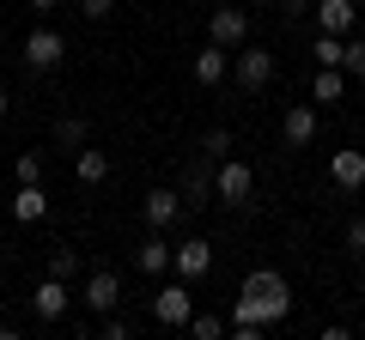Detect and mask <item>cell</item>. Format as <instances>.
<instances>
[{"label": "cell", "instance_id": "1", "mask_svg": "<svg viewBox=\"0 0 365 340\" xmlns=\"http://www.w3.org/2000/svg\"><path fill=\"white\" fill-rule=\"evenodd\" d=\"M292 316V286L274 267H256V274L237 286V304H232V334L237 340H262V328L287 322Z\"/></svg>", "mask_w": 365, "mask_h": 340}, {"label": "cell", "instance_id": "2", "mask_svg": "<svg viewBox=\"0 0 365 340\" xmlns=\"http://www.w3.org/2000/svg\"><path fill=\"white\" fill-rule=\"evenodd\" d=\"M250 195H256V170H250L244 158H225L220 176H213V201H225V207H250Z\"/></svg>", "mask_w": 365, "mask_h": 340}, {"label": "cell", "instance_id": "3", "mask_svg": "<svg viewBox=\"0 0 365 340\" xmlns=\"http://www.w3.org/2000/svg\"><path fill=\"white\" fill-rule=\"evenodd\" d=\"M189 316H195V292H189V280L158 286V298H153V322L158 328H189Z\"/></svg>", "mask_w": 365, "mask_h": 340}, {"label": "cell", "instance_id": "4", "mask_svg": "<svg viewBox=\"0 0 365 340\" xmlns=\"http://www.w3.org/2000/svg\"><path fill=\"white\" fill-rule=\"evenodd\" d=\"M232 79L244 85V92H262L274 79V55L256 49V43H244V49H232Z\"/></svg>", "mask_w": 365, "mask_h": 340}, {"label": "cell", "instance_id": "5", "mask_svg": "<svg viewBox=\"0 0 365 340\" xmlns=\"http://www.w3.org/2000/svg\"><path fill=\"white\" fill-rule=\"evenodd\" d=\"M182 188H146V201H140V219L153 225V231H170V225L182 219Z\"/></svg>", "mask_w": 365, "mask_h": 340}, {"label": "cell", "instance_id": "6", "mask_svg": "<svg viewBox=\"0 0 365 340\" xmlns=\"http://www.w3.org/2000/svg\"><path fill=\"white\" fill-rule=\"evenodd\" d=\"M207 37L225 43V49H244V43H250V13H244V6H213V13H207Z\"/></svg>", "mask_w": 365, "mask_h": 340}, {"label": "cell", "instance_id": "7", "mask_svg": "<svg viewBox=\"0 0 365 340\" xmlns=\"http://www.w3.org/2000/svg\"><path fill=\"white\" fill-rule=\"evenodd\" d=\"M61 55H67L61 31L37 25V31H31V37H25V67H37V73H49V67H61Z\"/></svg>", "mask_w": 365, "mask_h": 340}, {"label": "cell", "instance_id": "8", "mask_svg": "<svg viewBox=\"0 0 365 340\" xmlns=\"http://www.w3.org/2000/svg\"><path fill=\"white\" fill-rule=\"evenodd\" d=\"M79 304L86 310H98V316H110L122 304V280L110 274V267H98V274H86V292H79Z\"/></svg>", "mask_w": 365, "mask_h": 340}, {"label": "cell", "instance_id": "9", "mask_svg": "<svg viewBox=\"0 0 365 340\" xmlns=\"http://www.w3.org/2000/svg\"><path fill=\"white\" fill-rule=\"evenodd\" d=\"M67 304H73V292H67V280H55V274L31 292V316H37V322H61Z\"/></svg>", "mask_w": 365, "mask_h": 340}, {"label": "cell", "instance_id": "10", "mask_svg": "<svg viewBox=\"0 0 365 340\" xmlns=\"http://www.w3.org/2000/svg\"><path fill=\"white\" fill-rule=\"evenodd\" d=\"M134 267H140V274H170V267H177V243H165V231H153L146 237L140 249H134Z\"/></svg>", "mask_w": 365, "mask_h": 340}, {"label": "cell", "instance_id": "11", "mask_svg": "<svg viewBox=\"0 0 365 340\" xmlns=\"http://www.w3.org/2000/svg\"><path fill=\"white\" fill-rule=\"evenodd\" d=\"M329 183L347 188V195H359V188H365V152H353V146L335 152V158H329Z\"/></svg>", "mask_w": 365, "mask_h": 340}, {"label": "cell", "instance_id": "12", "mask_svg": "<svg viewBox=\"0 0 365 340\" xmlns=\"http://www.w3.org/2000/svg\"><path fill=\"white\" fill-rule=\"evenodd\" d=\"M195 79H201V85H225V79H232V49L207 37V49L195 55Z\"/></svg>", "mask_w": 365, "mask_h": 340}, {"label": "cell", "instance_id": "13", "mask_svg": "<svg viewBox=\"0 0 365 340\" xmlns=\"http://www.w3.org/2000/svg\"><path fill=\"white\" fill-rule=\"evenodd\" d=\"M177 274H182V280H207V274H213V249H207V237H189V243H177Z\"/></svg>", "mask_w": 365, "mask_h": 340}, {"label": "cell", "instance_id": "14", "mask_svg": "<svg viewBox=\"0 0 365 340\" xmlns=\"http://www.w3.org/2000/svg\"><path fill=\"white\" fill-rule=\"evenodd\" d=\"M280 140H287V146H311L317 140V110L311 104H292L287 116H280Z\"/></svg>", "mask_w": 365, "mask_h": 340}, {"label": "cell", "instance_id": "15", "mask_svg": "<svg viewBox=\"0 0 365 340\" xmlns=\"http://www.w3.org/2000/svg\"><path fill=\"white\" fill-rule=\"evenodd\" d=\"M353 0H317V31H329V37H353Z\"/></svg>", "mask_w": 365, "mask_h": 340}, {"label": "cell", "instance_id": "16", "mask_svg": "<svg viewBox=\"0 0 365 340\" xmlns=\"http://www.w3.org/2000/svg\"><path fill=\"white\" fill-rule=\"evenodd\" d=\"M43 213H49V195H43V183H19V188H13V219H19V225H37Z\"/></svg>", "mask_w": 365, "mask_h": 340}, {"label": "cell", "instance_id": "17", "mask_svg": "<svg viewBox=\"0 0 365 340\" xmlns=\"http://www.w3.org/2000/svg\"><path fill=\"white\" fill-rule=\"evenodd\" d=\"M341 97H347V67H317L311 104H341Z\"/></svg>", "mask_w": 365, "mask_h": 340}, {"label": "cell", "instance_id": "18", "mask_svg": "<svg viewBox=\"0 0 365 340\" xmlns=\"http://www.w3.org/2000/svg\"><path fill=\"white\" fill-rule=\"evenodd\" d=\"M73 170H79V183H110V152H91V146H79L73 152Z\"/></svg>", "mask_w": 365, "mask_h": 340}, {"label": "cell", "instance_id": "19", "mask_svg": "<svg viewBox=\"0 0 365 340\" xmlns=\"http://www.w3.org/2000/svg\"><path fill=\"white\" fill-rule=\"evenodd\" d=\"M207 195H213V183H207V158H201V164L182 170V207H207Z\"/></svg>", "mask_w": 365, "mask_h": 340}, {"label": "cell", "instance_id": "20", "mask_svg": "<svg viewBox=\"0 0 365 340\" xmlns=\"http://www.w3.org/2000/svg\"><path fill=\"white\" fill-rule=\"evenodd\" d=\"M311 55H317V67H347V37H329V31H317Z\"/></svg>", "mask_w": 365, "mask_h": 340}, {"label": "cell", "instance_id": "21", "mask_svg": "<svg viewBox=\"0 0 365 340\" xmlns=\"http://www.w3.org/2000/svg\"><path fill=\"white\" fill-rule=\"evenodd\" d=\"M55 146L79 152V146H86V116H61V122H55Z\"/></svg>", "mask_w": 365, "mask_h": 340}, {"label": "cell", "instance_id": "22", "mask_svg": "<svg viewBox=\"0 0 365 340\" xmlns=\"http://www.w3.org/2000/svg\"><path fill=\"white\" fill-rule=\"evenodd\" d=\"M189 334H195V340H220V334H232V322H225V316H213V310H207V316L195 310V316H189Z\"/></svg>", "mask_w": 365, "mask_h": 340}, {"label": "cell", "instance_id": "23", "mask_svg": "<svg viewBox=\"0 0 365 340\" xmlns=\"http://www.w3.org/2000/svg\"><path fill=\"white\" fill-rule=\"evenodd\" d=\"M49 274H55V280H73V274H79V255L55 243V249H49Z\"/></svg>", "mask_w": 365, "mask_h": 340}, {"label": "cell", "instance_id": "24", "mask_svg": "<svg viewBox=\"0 0 365 340\" xmlns=\"http://www.w3.org/2000/svg\"><path fill=\"white\" fill-rule=\"evenodd\" d=\"M13 176H19V183H43V152H19L13 158Z\"/></svg>", "mask_w": 365, "mask_h": 340}, {"label": "cell", "instance_id": "25", "mask_svg": "<svg viewBox=\"0 0 365 340\" xmlns=\"http://www.w3.org/2000/svg\"><path fill=\"white\" fill-rule=\"evenodd\" d=\"M98 334H104V340H128V334H134V322L110 310V316H98Z\"/></svg>", "mask_w": 365, "mask_h": 340}, {"label": "cell", "instance_id": "26", "mask_svg": "<svg viewBox=\"0 0 365 340\" xmlns=\"http://www.w3.org/2000/svg\"><path fill=\"white\" fill-rule=\"evenodd\" d=\"M201 152H207V158H225V152H232V128H207V134H201Z\"/></svg>", "mask_w": 365, "mask_h": 340}, {"label": "cell", "instance_id": "27", "mask_svg": "<svg viewBox=\"0 0 365 340\" xmlns=\"http://www.w3.org/2000/svg\"><path fill=\"white\" fill-rule=\"evenodd\" d=\"M341 243H347V255L359 262L365 255V219H347V237H341Z\"/></svg>", "mask_w": 365, "mask_h": 340}, {"label": "cell", "instance_id": "28", "mask_svg": "<svg viewBox=\"0 0 365 340\" xmlns=\"http://www.w3.org/2000/svg\"><path fill=\"white\" fill-rule=\"evenodd\" d=\"M347 73L365 79V37H347Z\"/></svg>", "mask_w": 365, "mask_h": 340}, {"label": "cell", "instance_id": "29", "mask_svg": "<svg viewBox=\"0 0 365 340\" xmlns=\"http://www.w3.org/2000/svg\"><path fill=\"white\" fill-rule=\"evenodd\" d=\"M79 13H86V18H91V25H104V18H110V13H116V0H79Z\"/></svg>", "mask_w": 365, "mask_h": 340}, {"label": "cell", "instance_id": "30", "mask_svg": "<svg viewBox=\"0 0 365 340\" xmlns=\"http://www.w3.org/2000/svg\"><path fill=\"white\" fill-rule=\"evenodd\" d=\"M55 6H61V0H31V13H55Z\"/></svg>", "mask_w": 365, "mask_h": 340}, {"label": "cell", "instance_id": "31", "mask_svg": "<svg viewBox=\"0 0 365 340\" xmlns=\"http://www.w3.org/2000/svg\"><path fill=\"white\" fill-rule=\"evenodd\" d=\"M0 116H6V92H0Z\"/></svg>", "mask_w": 365, "mask_h": 340}, {"label": "cell", "instance_id": "32", "mask_svg": "<svg viewBox=\"0 0 365 340\" xmlns=\"http://www.w3.org/2000/svg\"><path fill=\"white\" fill-rule=\"evenodd\" d=\"M0 274H6V255H0Z\"/></svg>", "mask_w": 365, "mask_h": 340}, {"label": "cell", "instance_id": "33", "mask_svg": "<svg viewBox=\"0 0 365 340\" xmlns=\"http://www.w3.org/2000/svg\"><path fill=\"white\" fill-rule=\"evenodd\" d=\"M207 6H213V0H207Z\"/></svg>", "mask_w": 365, "mask_h": 340}]
</instances>
